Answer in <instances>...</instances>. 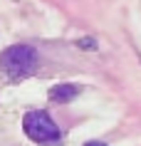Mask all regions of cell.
<instances>
[{"instance_id": "cell-1", "label": "cell", "mask_w": 141, "mask_h": 146, "mask_svg": "<svg viewBox=\"0 0 141 146\" xmlns=\"http://www.w3.org/2000/svg\"><path fill=\"white\" fill-rule=\"evenodd\" d=\"M37 62H40L37 50L30 45H13L0 54V67L5 69L13 79L32 74L35 67H37Z\"/></svg>"}, {"instance_id": "cell-2", "label": "cell", "mask_w": 141, "mask_h": 146, "mask_svg": "<svg viewBox=\"0 0 141 146\" xmlns=\"http://www.w3.org/2000/svg\"><path fill=\"white\" fill-rule=\"evenodd\" d=\"M23 129H25V134H27L32 141H37V144H42V146L57 144L60 136H62V134H60V126L52 121V116L47 114V111H40V109L25 114Z\"/></svg>"}, {"instance_id": "cell-3", "label": "cell", "mask_w": 141, "mask_h": 146, "mask_svg": "<svg viewBox=\"0 0 141 146\" xmlns=\"http://www.w3.org/2000/svg\"><path fill=\"white\" fill-rule=\"evenodd\" d=\"M77 94H79V89H77L74 84H57V87H52V89H50V99L64 104V102H72Z\"/></svg>"}, {"instance_id": "cell-4", "label": "cell", "mask_w": 141, "mask_h": 146, "mask_svg": "<svg viewBox=\"0 0 141 146\" xmlns=\"http://www.w3.org/2000/svg\"><path fill=\"white\" fill-rule=\"evenodd\" d=\"M84 146H107V144H104V141H87Z\"/></svg>"}]
</instances>
